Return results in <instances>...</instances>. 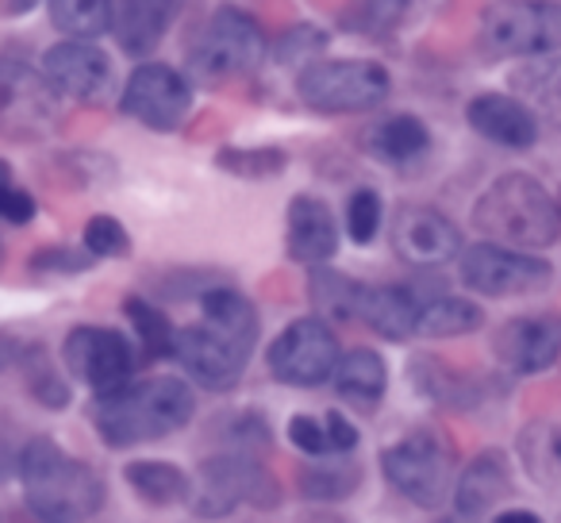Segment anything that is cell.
Masks as SVG:
<instances>
[{
    "instance_id": "obj_40",
    "label": "cell",
    "mask_w": 561,
    "mask_h": 523,
    "mask_svg": "<svg viewBox=\"0 0 561 523\" xmlns=\"http://www.w3.org/2000/svg\"><path fill=\"white\" fill-rule=\"evenodd\" d=\"M404 12H408V0H362L358 9L346 12L343 24L362 35H389L404 20Z\"/></svg>"
},
{
    "instance_id": "obj_41",
    "label": "cell",
    "mask_w": 561,
    "mask_h": 523,
    "mask_svg": "<svg viewBox=\"0 0 561 523\" xmlns=\"http://www.w3.org/2000/svg\"><path fill=\"white\" fill-rule=\"evenodd\" d=\"M381 216H385V204H381V193L377 189H358L346 204V231L358 247L377 239L381 231Z\"/></svg>"
},
{
    "instance_id": "obj_33",
    "label": "cell",
    "mask_w": 561,
    "mask_h": 523,
    "mask_svg": "<svg viewBox=\"0 0 561 523\" xmlns=\"http://www.w3.org/2000/svg\"><path fill=\"white\" fill-rule=\"evenodd\" d=\"M124 316L131 320L139 346L147 351V359H178V328L165 320L162 308H154L147 297H127Z\"/></svg>"
},
{
    "instance_id": "obj_18",
    "label": "cell",
    "mask_w": 561,
    "mask_h": 523,
    "mask_svg": "<svg viewBox=\"0 0 561 523\" xmlns=\"http://www.w3.org/2000/svg\"><path fill=\"white\" fill-rule=\"evenodd\" d=\"M339 250V224L328 201L297 193L285 212V254L297 266H323Z\"/></svg>"
},
{
    "instance_id": "obj_38",
    "label": "cell",
    "mask_w": 561,
    "mask_h": 523,
    "mask_svg": "<svg viewBox=\"0 0 561 523\" xmlns=\"http://www.w3.org/2000/svg\"><path fill=\"white\" fill-rule=\"evenodd\" d=\"M328 50V32L316 24H297L289 27V32L280 35V39H273L270 55L277 66H289V70H305L308 62H316V58Z\"/></svg>"
},
{
    "instance_id": "obj_30",
    "label": "cell",
    "mask_w": 561,
    "mask_h": 523,
    "mask_svg": "<svg viewBox=\"0 0 561 523\" xmlns=\"http://www.w3.org/2000/svg\"><path fill=\"white\" fill-rule=\"evenodd\" d=\"M300 492L308 500H323V504H335V500H346L358 492L362 485V466L358 462H346L343 454H331L328 462H316V466H305L297 477Z\"/></svg>"
},
{
    "instance_id": "obj_3",
    "label": "cell",
    "mask_w": 561,
    "mask_h": 523,
    "mask_svg": "<svg viewBox=\"0 0 561 523\" xmlns=\"http://www.w3.org/2000/svg\"><path fill=\"white\" fill-rule=\"evenodd\" d=\"M473 227L504 247L542 250L561 239V208L530 173H504L481 193Z\"/></svg>"
},
{
    "instance_id": "obj_48",
    "label": "cell",
    "mask_w": 561,
    "mask_h": 523,
    "mask_svg": "<svg viewBox=\"0 0 561 523\" xmlns=\"http://www.w3.org/2000/svg\"><path fill=\"white\" fill-rule=\"evenodd\" d=\"M500 523H538L535 512H519V508H512V512H500L496 515Z\"/></svg>"
},
{
    "instance_id": "obj_14",
    "label": "cell",
    "mask_w": 561,
    "mask_h": 523,
    "mask_svg": "<svg viewBox=\"0 0 561 523\" xmlns=\"http://www.w3.org/2000/svg\"><path fill=\"white\" fill-rule=\"evenodd\" d=\"M43 73L78 104H108L116 96V66L93 39H66L43 55Z\"/></svg>"
},
{
    "instance_id": "obj_9",
    "label": "cell",
    "mask_w": 561,
    "mask_h": 523,
    "mask_svg": "<svg viewBox=\"0 0 561 523\" xmlns=\"http://www.w3.org/2000/svg\"><path fill=\"white\" fill-rule=\"evenodd\" d=\"M62 116V93L43 70L0 55V139L39 143L55 135Z\"/></svg>"
},
{
    "instance_id": "obj_17",
    "label": "cell",
    "mask_w": 561,
    "mask_h": 523,
    "mask_svg": "<svg viewBox=\"0 0 561 523\" xmlns=\"http://www.w3.org/2000/svg\"><path fill=\"white\" fill-rule=\"evenodd\" d=\"M178 362L193 382H201L208 393H231L247 374V354L231 346L224 336L204 323V328H181L178 331Z\"/></svg>"
},
{
    "instance_id": "obj_45",
    "label": "cell",
    "mask_w": 561,
    "mask_h": 523,
    "mask_svg": "<svg viewBox=\"0 0 561 523\" xmlns=\"http://www.w3.org/2000/svg\"><path fill=\"white\" fill-rule=\"evenodd\" d=\"M58 173H73V178H78V189L108 185V181H112V162H108V158H101V155H85V150H78V155L62 158Z\"/></svg>"
},
{
    "instance_id": "obj_4",
    "label": "cell",
    "mask_w": 561,
    "mask_h": 523,
    "mask_svg": "<svg viewBox=\"0 0 561 523\" xmlns=\"http://www.w3.org/2000/svg\"><path fill=\"white\" fill-rule=\"evenodd\" d=\"M265 58H270V39L262 24L250 12L224 4L193 35L185 66L201 86H231V81L254 78Z\"/></svg>"
},
{
    "instance_id": "obj_25",
    "label": "cell",
    "mask_w": 561,
    "mask_h": 523,
    "mask_svg": "<svg viewBox=\"0 0 561 523\" xmlns=\"http://www.w3.org/2000/svg\"><path fill=\"white\" fill-rule=\"evenodd\" d=\"M358 143L366 155L381 158V162L408 166L420 162L431 150V127L420 116H412V112H397V116H385L374 127H366Z\"/></svg>"
},
{
    "instance_id": "obj_34",
    "label": "cell",
    "mask_w": 561,
    "mask_h": 523,
    "mask_svg": "<svg viewBox=\"0 0 561 523\" xmlns=\"http://www.w3.org/2000/svg\"><path fill=\"white\" fill-rule=\"evenodd\" d=\"M216 166L242 181H270L289 170V155L280 147H224L216 150Z\"/></svg>"
},
{
    "instance_id": "obj_8",
    "label": "cell",
    "mask_w": 561,
    "mask_h": 523,
    "mask_svg": "<svg viewBox=\"0 0 561 523\" xmlns=\"http://www.w3.org/2000/svg\"><path fill=\"white\" fill-rule=\"evenodd\" d=\"M492 58H546L561 50V0H500L481 16Z\"/></svg>"
},
{
    "instance_id": "obj_42",
    "label": "cell",
    "mask_w": 561,
    "mask_h": 523,
    "mask_svg": "<svg viewBox=\"0 0 561 523\" xmlns=\"http://www.w3.org/2000/svg\"><path fill=\"white\" fill-rule=\"evenodd\" d=\"M85 250H93L96 258H127L131 254V235H127V227L119 224L116 216H89L85 224Z\"/></svg>"
},
{
    "instance_id": "obj_23",
    "label": "cell",
    "mask_w": 561,
    "mask_h": 523,
    "mask_svg": "<svg viewBox=\"0 0 561 523\" xmlns=\"http://www.w3.org/2000/svg\"><path fill=\"white\" fill-rule=\"evenodd\" d=\"M201 312L216 336H224L231 346H239L242 354H254L257 336H262V320H257V308L250 297H242L231 285H211L201 297Z\"/></svg>"
},
{
    "instance_id": "obj_21",
    "label": "cell",
    "mask_w": 561,
    "mask_h": 523,
    "mask_svg": "<svg viewBox=\"0 0 561 523\" xmlns=\"http://www.w3.org/2000/svg\"><path fill=\"white\" fill-rule=\"evenodd\" d=\"M507 497H512V466L504 451H481L454 481V512L461 520L489 515Z\"/></svg>"
},
{
    "instance_id": "obj_46",
    "label": "cell",
    "mask_w": 561,
    "mask_h": 523,
    "mask_svg": "<svg viewBox=\"0 0 561 523\" xmlns=\"http://www.w3.org/2000/svg\"><path fill=\"white\" fill-rule=\"evenodd\" d=\"M20 339H12V336H0V369H9V366H16V359H20Z\"/></svg>"
},
{
    "instance_id": "obj_24",
    "label": "cell",
    "mask_w": 561,
    "mask_h": 523,
    "mask_svg": "<svg viewBox=\"0 0 561 523\" xmlns=\"http://www.w3.org/2000/svg\"><path fill=\"white\" fill-rule=\"evenodd\" d=\"M331 385H335V393L346 405H354L358 412H374L381 405L385 389H389V366L369 346H354V351L339 354Z\"/></svg>"
},
{
    "instance_id": "obj_44",
    "label": "cell",
    "mask_w": 561,
    "mask_h": 523,
    "mask_svg": "<svg viewBox=\"0 0 561 523\" xmlns=\"http://www.w3.org/2000/svg\"><path fill=\"white\" fill-rule=\"evenodd\" d=\"M0 219H9V224H16V227L35 219V196L27 193V189H16L9 162H0Z\"/></svg>"
},
{
    "instance_id": "obj_43",
    "label": "cell",
    "mask_w": 561,
    "mask_h": 523,
    "mask_svg": "<svg viewBox=\"0 0 561 523\" xmlns=\"http://www.w3.org/2000/svg\"><path fill=\"white\" fill-rule=\"evenodd\" d=\"M96 262L93 250H73V247H43L27 258V266L35 274H81Z\"/></svg>"
},
{
    "instance_id": "obj_37",
    "label": "cell",
    "mask_w": 561,
    "mask_h": 523,
    "mask_svg": "<svg viewBox=\"0 0 561 523\" xmlns=\"http://www.w3.org/2000/svg\"><path fill=\"white\" fill-rule=\"evenodd\" d=\"M412 377H415V389L423 393V397L438 400V405H458L466 408L469 400V382H461L458 374H454L450 366H443L438 359H415L412 362Z\"/></svg>"
},
{
    "instance_id": "obj_28",
    "label": "cell",
    "mask_w": 561,
    "mask_h": 523,
    "mask_svg": "<svg viewBox=\"0 0 561 523\" xmlns=\"http://www.w3.org/2000/svg\"><path fill=\"white\" fill-rule=\"evenodd\" d=\"M362 289H366V285L354 282V277L343 274V270H331L328 262H323V266H312V277H308V300H312V312L323 316L328 323L358 320Z\"/></svg>"
},
{
    "instance_id": "obj_16",
    "label": "cell",
    "mask_w": 561,
    "mask_h": 523,
    "mask_svg": "<svg viewBox=\"0 0 561 523\" xmlns=\"http://www.w3.org/2000/svg\"><path fill=\"white\" fill-rule=\"evenodd\" d=\"M492 351L512 374H542L561 359V316H515L496 331Z\"/></svg>"
},
{
    "instance_id": "obj_27",
    "label": "cell",
    "mask_w": 561,
    "mask_h": 523,
    "mask_svg": "<svg viewBox=\"0 0 561 523\" xmlns=\"http://www.w3.org/2000/svg\"><path fill=\"white\" fill-rule=\"evenodd\" d=\"M124 481L131 485L135 497L147 500V504H154V508L185 504V500L193 497V477H188L181 466H173V462H162V458L127 462Z\"/></svg>"
},
{
    "instance_id": "obj_15",
    "label": "cell",
    "mask_w": 561,
    "mask_h": 523,
    "mask_svg": "<svg viewBox=\"0 0 561 523\" xmlns=\"http://www.w3.org/2000/svg\"><path fill=\"white\" fill-rule=\"evenodd\" d=\"M392 250L408 266H446L461 254V235L427 204H400L392 216Z\"/></svg>"
},
{
    "instance_id": "obj_1",
    "label": "cell",
    "mask_w": 561,
    "mask_h": 523,
    "mask_svg": "<svg viewBox=\"0 0 561 523\" xmlns=\"http://www.w3.org/2000/svg\"><path fill=\"white\" fill-rule=\"evenodd\" d=\"M85 416L104 439V446L127 451V446L154 443V439L188 428L196 416V393L181 377H142V382H124L108 393H93Z\"/></svg>"
},
{
    "instance_id": "obj_6",
    "label": "cell",
    "mask_w": 561,
    "mask_h": 523,
    "mask_svg": "<svg viewBox=\"0 0 561 523\" xmlns=\"http://www.w3.org/2000/svg\"><path fill=\"white\" fill-rule=\"evenodd\" d=\"M239 508L277 512L280 485L257 454L219 451L216 458L201 462V485L193 489V512L204 520H224Z\"/></svg>"
},
{
    "instance_id": "obj_47",
    "label": "cell",
    "mask_w": 561,
    "mask_h": 523,
    "mask_svg": "<svg viewBox=\"0 0 561 523\" xmlns=\"http://www.w3.org/2000/svg\"><path fill=\"white\" fill-rule=\"evenodd\" d=\"M35 4H39V0H0V12H4V16H24Z\"/></svg>"
},
{
    "instance_id": "obj_32",
    "label": "cell",
    "mask_w": 561,
    "mask_h": 523,
    "mask_svg": "<svg viewBox=\"0 0 561 523\" xmlns=\"http://www.w3.org/2000/svg\"><path fill=\"white\" fill-rule=\"evenodd\" d=\"M20 374H24V385L39 405L47 408H66L70 405V385L62 382L58 374L55 359L43 343H24L20 346V359H16Z\"/></svg>"
},
{
    "instance_id": "obj_49",
    "label": "cell",
    "mask_w": 561,
    "mask_h": 523,
    "mask_svg": "<svg viewBox=\"0 0 561 523\" xmlns=\"http://www.w3.org/2000/svg\"><path fill=\"white\" fill-rule=\"evenodd\" d=\"M0 262H4V247H0Z\"/></svg>"
},
{
    "instance_id": "obj_29",
    "label": "cell",
    "mask_w": 561,
    "mask_h": 523,
    "mask_svg": "<svg viewBox=\"0 0 561 523\" xmlns=\"http://www.w3.org/2000/svg\"><path fill=\"white\" fill-rule=\"evenodd\" d=\"M484 323V312L466 297H431L420 308V328L415 336L423 339H458L469 336Z\"/></svg>"
},
{
    "instance_id": "obj_2",
    "label": "cell",
    "mask_w": 561,
    "mask_h": 523,
    "mask_svg": "<svg viewBox=\"0 0 561 523\" xmlns=\"http://www.w3.org/2000/svg\"><path fill=\"white\" fill-rule=\"evenodd\" d=\"M24 500L39 520H89L108 500V485L89 462L66 454L50 439H32L20 451Z\"/></svg>"
},
{
    "instance_id": "obj_12",
    "label": "cell",
    "mask_w": 561,
    "mask_h": 523,
    "mask_svg": "<svg viewBox=\"0 0 561 523\" xmlns=\"http://www.w3.org/2000/svg\"><path fill=\"white\" fill-rule=\"evenodd\" d=\"M119 109L150 132H178L193 112V86L173 66L147 62L127 78Z\"/></svg>"
},
{
    "instance_id": "obj_20",
    "label": "cell",
    "mask_w": 561,
    "mask_h": 523,
    "mask_svg": "<svg viewBox=\"0 0 561 523\" xmlns=\"http://www.w3.org/2000/svg\"><path fill=\"white\" fill-rule=\"evenodd\" d=\"M466 120L477 135L507 150H527L538 143V120L523 101L504 93H481L469 101Z\"/></svg>"
},
{
    "instance_id": "obj_26",
    "label": "cell",
    "mask_w": 561,
    "mask_h": 523,
    "mask_svg": "<svg viewBox=\"0 0 561 523\" xmlns=\"http://www.w3.org/2000/svg\"><path fill=\"white\" fill-rule=\"evenodd\" d=\"M289 443L312 458H331V454H351L358 446V428L343 412L308 416L297 412L289 420Z\"/></svg>"
},
{
    "instance_id": "obj_39",
    "label": "cell",
    "mask_w": 561,
    "mask_h": 523,
    "mask_svg": "<svg viewBox=\"0 0 561 523\" xmlns=\"http://www.w3.org/2000/svg\"><path fill=\"white\" fill-rule=\"evenodd\" d=\"M523 458H527V469L542 481H550V474L561 477V428H538L523 431Z\"/></svg>"
},
{
    "instance_id": "obj_13",
    "label": "cell",
    "mask_w": 561,
    "mask_h": 523,
    "mask_svg": "<svg viewBox=\"0 0 561 523\" xmlns=\"http://www.w3.org/2000/svg\"><path fill=\"white\" fill-rule=\"evenodd\" d=\"M62 362L73 382L89 385L93 393H108V389H116V385L131 382L135 366H139L135 346L127 343L119 331L93 328V323L73 328L70 336L62 339Z\"/></svg>"
},
{
    "instance_id": "obj_22",
    "label": "cell",
    "mask_w": 561,
    "mask_h": 523,
    "mask_svg": "<svg viewBox=\"0 0 561 523\" xmlns=\"http://www.w3.org/2000/svg\"><path fill=\"white\" fill-rule=\"evenodd\" d=\"M423 297H415L408 285H366L358 305V323L377 331L389 343H404L420 328Z\"/></svg>"
},
{
    "instance_id": "obj_10",
    "label": "cell",
    "mask_w": 561,
    "mask_h": 523,
    "mask_svg": "<svg viewBox=\"0 0 561 523\" xmlns=\"http://www.w3.org/2000/svg\"><path fill=\"white\" fill-rule=\"evenodd\" d=\"M339 354L343 351H339L335 328L323 316H300L270 343L265 366H270L273 382L293 385V389H316V385L331 382Z\"/></svg>"
},
{
    "instance_id": "obj_11",
    "label": "cell",
    "mask_w": 561,
    "mask_h": 523,
    "mask_svg": "<svg viewBox=\"0 0 561 523\" xmlns=\"http://www.w3.org/2000/svg\"><path fill=\"white\" fill-rule=\"evenodd\" d=\"M461 282L481 297H523L546 289L553 282V270L546 258L519 254L504 242H477L461 250Z\"/></svg>"
},
{
    "instance_id": "obj_35",
    "label": "cell",
    "mask_w": 561,
    "mask_h": 523,
    "mask_svg": "<svg viewBox=\"0 0 561 523\" xmlns=\"http://www.w3.org/2000/svg\"><path fill=\"white\" fill-rule=\"evenodd\" d=\"M512 86L519 89L527 101L542 104L553 120H561V58L546 55V62L523 66V70H515Z\"/></svg>"
},
{
    "instance_id": "obj_31",
    "label": "cell",
    "mask_w": 561,
    "mask_h": 523,
    "mask_svg": "<svg viewBox=\"0 0 561 523\" xmlns=\"http://www.w3.org/2000/svg\"><path fill=\"white\" fill-rule=\"evenodd\" d=\"M50 24L70 39H101L112 32L116 0H47Z\"/></svg>"
},
{
    "instance_id": "obj_19",
    "label": "cell",
    "mask_w": 561,
    "mask_h": 523,
    "mask_svg": "<svg viewBox=\"0 0 561 523\" xmlns=\"http://www.w3.org/2000/svg\"><path fill=\"white\" fill-rule=\"evenodd\" d=\"M201 0H116L112 32L119 39V50L131 58H147L162 47L165 35L178 27L185 12H193Z\"/></svg>"
},
{
    "instance_id": "obj_36",
    "label": "cell",
    "mask_w": 561,
    "mask_h": 523,
    "mask_svg": "<svg viewBox=\"0 0 561 523\" xmlns=\"http://www.w3.org/2000/svg\"><path fill=\"white\" fill-rule=\"evenodd\" d=\"M216 439L224 443V451H242V454H257L262 458L273 446V431L270 423L257 412H231L216 423Z\"/></svg>"
},
{
    "instance_id": "obj_7",
    "label": "cell",
    "mask_w": 561,
    "mask_h": 523,
    "mask_svg": "<svg viewBox=\"0 0 561 523\" xmlns=\"http://www.w3.org/2000/svg\"><path fill=\"white\" fill-rule=\"evenodd\" d=\"M381 474L400 497L431 512V508H438L450 497L454 477H458V458H454L450 439L423 428L385 446Z\"/></svg>"
},
{
    "instance_id": "obj_5",
    "label": "cell",
    "mask_w": 561,
    "mask_h": 523,
    "mask_svg": "<svg viewBox=\"0 0 561 523\" xmlns=\"http://www.w3.org/2000/svg\"><path fill=\"white\" fill-rule=\"evenodd\" d=\"M392 93V78L374 58H316L297 73V96L320 116L374 112Z\"/></svg>"
}]
</instances>
